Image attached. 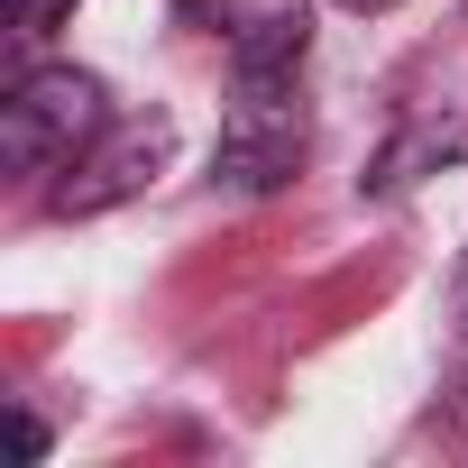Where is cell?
Segmentation results:
<instances>
[{
    "instance_id": "cell-1",
    "label": "cell",
    "mask_w": 468,
    "mask_h": 468,
    "mask_svg": "<svg viewBox=\"0 0 468 468\" xmlns=\"http://www.w3.org/2000/svg\"><path fill=\"white\" fill-rule=\"evenodd\" d=\"M101 129H111V92L83 65H28L10 92H0V165L19 184L65 175Z\"/></svg>"
},
{
    "instance_id": "cell-2",
    "label": "cell",
    "mask_w": 468,
    "mask_h": 468,
    "mask_svg": "<svg viewBox=\"0 0 468 468\" xmlns=\"http://www.w3.org/2000/svg\"><path fill=\"white\" fill-rule=\"evenodd\" d=\"M303 65H229V120H220V175L239 193H276L303 165Z\"/></svg>"
},
{
    "instance_id": "cell-3",
    "label": "cell",
    "mask_w": 468,
    "mask_h": 468,
    "mask_svg": "<svg viewBox=\"0 0 468 468\" xmlns=\"http://www.w3.org/2000/svg\"><path fill=\"white\" fill-rule=\"evenodd\" d=\"M165 156H175V120H165V111L111 120V129L65 165V184L47 193V211H56V220H92V211H111V202L147 193V184L165 175Z\"/></svg>"
},
{
    "instance_id": "cell-4",
    "label": "cell",
    "mask_w": 468,
    "mask_h": 468,
    "mask_svg": "<svg viewBox=\"0 0 468 468\" xmlns=\"http://www.w3.org/2000/svg\"><path fill=\"white\" fill-rule=\"evenodd\" d=\"M184 10L229 47V65H303V47H313L303 0H184Z\"/></svg>"
},
{
    "instance_id": "cell-5",
    "label": "cell",
    "mask_w": 468,
    "mask_h": 468,
    "mask_svg": "<svg viewBox=\"0 0 468 468\" xmlns=\"http://www.w3.org/2000/svg\"><path fill=\"white\" fill-rule=\"evenodd\" d=\"M0 10H10V37L19 47H37V37H56L74 19V0H0Z\"/></svg>"
},
{
    "instance_id": "cell-6",
    "label": "cell",
    "mask_w": 468,
    "mask_h": 468,
    "mask_svg": "<svg viewBox=\"0 0 468 468\" xmlns=\"http://www.w3.org/2000/svg\"><path fill=\"white\" fill-rule=\"evenodd\" d=\"M10 450H19V459H37V450H47V431H37L28 413H10Z\"/></svg>"
},
{
    "instance_id": "cell-7",
    "label": "cell",
    "mask_w": 468,
    "mask_h": 468,
    "mask_svg": "<svg viewBox=\"0 0 468 468\" xmlns=\"http://www.w3.org/2000/svg\"><path fill=\"white\" fill-rule=\"evenodd\" d=\"M459 377H468V267H459Z\"/></svg>"
},
{
    "instance_id": "cell-8",
    "label": "cell",
    "mask_w": 468,
    "mask_h": 468,
    "mask_svg": "<svg viewBox=\"0 0 468 468\" xmlns=\"http://www.w3.org/2000/svg\"><path fill=\"white\" fill-rule=\"evenodd\" d=\"M340 10H358V19H386V10H404V0H340Z\"/></svg>"
}]
</instances>
